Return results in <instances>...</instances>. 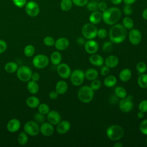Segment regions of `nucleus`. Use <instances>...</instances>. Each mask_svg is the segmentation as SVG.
<instances>
[{
  "instance_id": "10",
  "label": "nucleus",
  "mask_w": 147,
  "mask_h": 147,
  "mask_svg": "<svg viewBox=\"0 0 147 147\" xmlns=\"http://www.w3.org/2000/svg\"><path fill=\"white\" fill-rule=\"evenodd\" d=\"M120 110L124 113H129L132 110L133 108V96L128 95L122 99L119 103Z\"/></svg>"
},
{
  "instance_id": "33",
  "label": "nucleus",
  "mask_w": 147,
  "mask_h": 147,
  "mask_svg": "<svg viewBox=\"0 0 147 147\" xmlns=\"http://www.w3.org/2000/svg\"><path fill=\"white\" fill-rule=\"evenodd\" d=\"M137 83L138 86L142 88H147V74H141L138 78Z\"/></svg>"
},
{
  "instance_id": "51",
  "label": "nucleus",
  "mask_w": 147,
  "mask_h": 147,
  "mask_svg": "<svg viewBox=\"0 0 147 147\" xmlns=\"http://www.w3.org/2000/svg\"><path fill=\"white\" fill-rule=\"evenodd\" d=\"M110 72V68L107 67L106 65L102 67L100 69V74L102 76H107Z\"/></svg>"
},
{
  "instance_id": "39",
  "label": "nucleus",
  "mask_w": 147,
  "mask_h": 147,
  "mask_svg": "<svg viewBox=\"0 0 147 147\" xmlns=\"http://www.w3.org/2000/svg\"><path fill=\"white\" fill-rule=\"evenodd\" d=\"M136 69L139 74H144L147 69L146 64L143 61L138 62L136 65Z\"/></svg>"
},
{
  "instance_id": "46",
  "label": "nucleus",
  "mask_w": 147,
  "mask_h": 147,
  "mask_svg": "<svg viewBox=\"0 0 147 147\" xmlns=\"http://www.w3.org/2000/svg\"><path fill=\"white\" fill-rule=\"evenodd\" d=\"M14 5L19 8L25 6L27 3V0H12Z\"/></svg>"
},
{
  "instance_id": "15",
  "label": "nucleus",
  "mask_w": 147,
  "mask_h": 147,
  "mask_svg": "<svg viewBox=\"0 0 147 147\" xmlns=\"http://www.w3.org/2000/svg\"><path fill=\"white\" fill-rule=\"evenodd\" d=\"M47 118L50 123L53 125H57L61 119L60 114L55 110H51L47 114Z\"/></svg>"
},
{
  "instance_id": "57",
  "label": "nucleus",
  "mask_w": 147,
  "mask_h": 147,
  "mask_svg": "<svg viewBox=\"0 0 147 147\" xmlns=\"http://www.w3.org/2000/svg\"><path fill=\"white\" fill-rule=\"evenodd\" d=\"M77 42L79 44V45H84L85 44V40L84 38L83 37H79L77 39Z\"/></svg>"
},
{
  "instance_id": "7",
  "label": "nucleus",
  "mask_w": 147,
  "mask_h": 147,
  "mask_svg": "<svg viewBox=\"0 0 147 147\" xmlns=\"http://www.w3.org/2000/svg\"><path fill=\"white\" fill-rule=\"evenodd\" d=\"M24 131L29 136H36L40 132V126L38 123L34 121H29L24 126Z\"/></svg>"
},
{
  "instance_id": "37",
  "label": "nucleus",
  "mask_w": 147,
  "mask_h": 147,
  "mask_svg": "<svg viewBox=\"0 0 147 147\" xmlns=\"http://www.w3.org/2000/svg\"><path fill=\"white\" fill-rule=\"evenodd\" d=\"M87 9L90 11H95L98 9V3L95 0H91L87 2Z\"/></svg>"
},
{
  "instance_id": "60",
  "label": "nucleus",
  "mask_w": 147,
  "mask_h": 147,
  "mask_svg": "<svg viewBox=\"0 0 147 147\" xmlns=\"http://www.w3.org/2000/svg\"><path fill=\"white\" fill-rule=\"evenodd\" d=\"M111 2L114 5H119L122 2V0H110Z\"/></svg>"
},
{
  "instance_id": "5",
  "label": "nucleus",
  "mask_w": 147,
  "mask_h": 147,
  "mask_svg": "<svg viewBox=\"0 0 147 147\" xmlns=\"http://www.w3.org/2000/svg\"><path fill=\"white\" fill-rule=\"evenodd\" d=\"M98 29L94 24L87 23L84 24L82 29L83 37L88 40H92L97 36Z\"/></svg>"
},
{
  "instance_id": "18",
  "label": "nucleus",
  "mask_w": 147,
  "mask_h": 147,
  "mask_svg": "<svg viewBox=\"0 0 147 147\" xmlns=\"http://www.w3.org/2000/svg\"><path fill=\"white\" fill-rule=\"evenodd\" d=\"M71 126V123L69 121L66 120L61 121L56 125V131L60 134H64L69 130Z\"/></svg>"
},
{
  "instance_id": "31",
  "label": "nucleus",
  "mask_w": 147,
  "mask_h": 147,
  "mask_svg": "<svg viewBox=\"0 0 147 147\" xmlns=\"http://www.w3.org/2000/svg\"><path fill=\"white\" fill-rule=\"evenodd\" d=\"M72 5L73 2L72 0H61L60 6L63 11H67L71 9L72 7Z\"/></svg>"
},
{
  "instance_id": "27",
  "label": "nucleus",
  "mask_w": 147,
  "mask_h": 147,
  "mask_svg": "<svg viewBox=\"0 0 147 147\" xmlns=\"http://www.w3.org/2000/svg\"><path fill=\"white\" fill-rule=\"evenodd\" d=\"M27 90L32 94H36L39 91V86L37 82L30 80L27 84Z\"/></svg>"
},
{
  "instance_id": "45",
  "label": "nucleus",
  "mask_w": 147,
  "mask_h": 147,
  "mask_svg": "<svg viewBox=\"0 0 147 147\" xmlns=\"http://www.w3.org/2000/svg\"><path fill=\"white\" fill-rule=\"evenodd\" d=\"M139 111H142L144 113L147 112V100L145 99L142 100L138 105Z\"/></svg>"
},
{
  "instance_id": "54",
  "label": "nucleus",
  "mask_w": 147,
  "mask_h": 147,
  "mask_svg": "<svg viewBox=\"0 0 147 147\" xmlns=\"http://www.w3.org/2000/svg\"><path fill=\"white\" fill-rule=\"evenodd\" d=\"M40 76L38 72L32 73V76H31L32 80H33L35 82H37L40 79Z\"/></svg>"
},
{
  "instance_id": "56",
  "label": "nucleus",
  "mask_w": 147,
  "mask_h": 147,
  "mask_svg": "<svg viewBox=\"0 0 147 147\" xmlns=\"http://www.w3.org/2000/svg\"><path fill=\"white\" fill-rule=\"evenodd\" d=\"M123 2L125 4V5H132L133 4L134 2H136V0H122Z\"/></svg>"
},
{
  "instance_id": "16",
  "label": "nucleus",
  "mask_w": 147,
  "mask_h": 147,
  "mask_svg": "<svg viewBox=\"0 0 147 147\" xmlns=\"http://www.w3.org/2000/svg\"><path fill=\"white\" fill-rule=\"evenodd\" d=\"M84 48L88 53L92 55L98 51L99 45L98 42L93 39L88 40L84 44Z\"/></svg>"
},
{
  "instance_id": "24",
  "label": "nucleus",
  "mask_w": 147,
  "mask_h": 147,
  "mask_svg": "<svg viewBox=\"0 0 147 147\" xmlns=\"http://www.w3.org/2000/svg\"><path fill=\"white\" fill-rule=\"evenodd\" d=\"M40 103V99L36 96H30L26 100V105L32 109L38 107Z\"/></svg>"
},
{
  "instance_id": "34",
  "label": "nucleus",
  "mask_w": 147,
  "mask_h": 147,
  "mask_svg": "<svg viewBox=\"0 0 147 147\" xmlns=\"http://www.w3.org/2000/svg\"><path fill=\"white\" fill-rule=\"evenodd\" d=\"M17 141L21 145H25L28 141V134L25 131L21 132L17 138Z\"/></svg>"
},
{
  "instance_id": "36",
  "label": "nucleus",
  "mask_w": 147,
  "mask_h": 147,
  "mask_svg": "<svg viewBox=\"0 0 147 147\" xmlns=\"http://www.w3.org/2000/svg\"><path fill=\"white\" fill-rule=\"evenodd\" d=\"M35 52V48L33 45L29 44L25 46L24 49V53L26 57H32L34 55Z\"/></svg>"
},
{
  "instance_id": "9",
  "label": "nucleus",
  "mask_w": 147,
  "mask_h": 147,
  "mask_svg": "<svg viewBox=\"0 0 147 147\" xmlns=\"http://www.w3.org/2000/svg\"><path fill=\"white\" fill-rule=\"evenodd\" d=\"M49 61V59L45 55L38 54L33 58L32 64L34 67L38 69H42L48 65Z\"/></svg>"
},
{
  "instance_id": "25",
  "label": "nucleus",
  "mask_w": 147,
  "mask_h": 147,
  "mask_svg": "<svg viewBox=\"0 0 147 147\" xmlns=\"http://www.w3.org/2000/svg\"><path fill=\"white\" fill-rule=\"evenodd\" d=\"M85 78L90 81L96 79L98 76V72L97 70L94 68H90L87 69L84 73Z\"/></svg>"
},
{
  "instance_id": "61",
  "label": "nucleus",
  "mask_w": 147,
  "mask_h": 147,
  "mask_svg": "<svg viewBox=\"0 0 147 147\" xmlns=\"http://www.w3.org/2000/svg\"><path fill=\"white\" fill-rule=\"evenodd\" d=\"M123 145L121 142H117L113 145L114 147H123Z\"/></svg>"
},
{
  "instance_id": "21",
  "label": "nucleus",
  "mask_w": 147,
  "mask_h": 147,
  "mask_svg": "<svg viewBox=\"0 0 147 147\" xmlns=\"http://www.w3.org/2000/svg\"><path fill=\"white\" fill-rule=\"evenodd\" d=\"M68 90V84L64 80H60L57 82L55 86V90L59 95L64 94Z\"/></svg>"
},
{
  "instance_id": "41",
  "label": "nucleus",
  "mask_w": 147,
  "mask_h": 147,
  "mask_svg": "<svg viewBox=\"0 0 147 147\" xmlns=\"http://www.w3.org/2000/svg\"><path fill=\"white\" fill-rule=\"evenodd\" d=\"M101 86H102L101 82L99 80L96 79L92 80L90 84V87L94 91L99 90L101 87Z\"/></svg>"
},
{
  "instance_id": "43",
  "label": "nucleus",
  "mask_w": 147,
  "mask_h": 147,
  "mask_svg": "<svg viewBox=\"0 0 147 147\" xmlns=\"http://www.w3.org/2000/svg\"><path fill=\"white\" fill-rule=\"evenodd\" d=\"M113 49V43L111 41H106L102 45V50L105 52H110Z\"/></svg>"
},
{
  "instance_id": "28",
  "label": "nucleus",
  "mask_w": 147,
  "mask_h": 147,
  "mask_svg": "<svg viewBox=\"0 0 147 147\" xmlns=\"http://www.w3.org/2000/svg\"><path fill=\"white\" fill-rule=\"evenodd\" d=\"M51 61L52 64L57 65L61 63L62 60V56L61 53L58 51H55L52 53L50 57Z\"/></svg>"
},
{
  "instance_id": "40",
  "label": "nucleus",
  "mask_w": 147,
  "mask_h": 147,
  "mask_svg": "<svg viewBox=\"0 0 147 147\" xmlns=\"http://www.w3.org/2000/svg\"><path fill=\"white\" fill-rule=\"evenodd\" d=\"M43 42H44V45L47 47H52V46L54 45L55 40L52 37L48 36H46L44 37V38L43 40Z\"/></svg>"
},
{
  "instance_id": "30",
  "label": "nucleus",
  "mask_w": 147,
  "mask_h": 147,
  "mask_svg": "<svg viewBox=\"0 0 147 147\" xmlns=\"http://www.w3.org/2000/svg\"><path fill=\"white\" fill-rule=\"evenodd\" d=\"M117 83V78L113 75H108L104 80V84L106 87H114Z\"/></svg>"
},
{
  "instance_id": "29",
  "label": "nucleus",
  "mask_w": 147,
  "mask_h": 147,
  "mask_svg": "<svg viewBox=\"0 0 147 147\" xmlns=\"http://www.w3.org/2000/svg\"><path fill=\"white\" fill-rule=\"evenodd\" d=\"M18 65L14 61L7 62L4 67L5 71L9 74H13L17 71L18 69Z\"/></svg>"
},
{
  "instance_id": "17",
  "label": "nucleus",
  "mask_w": 147,
  "mask_h": 147,
  "mask_svg": "<svg viewBox=\"0 0 147 147\" xmlns=\"http://www.w3.org/2000/svg\"><path fill=\"white\" fill-rule=\"evenodd\" d=\"M20 127V121L17 118H12L10 119L6 125L7 130L10 133H15L17 131Z\"/></svg>"
},
{
  "instance_id": "6",
  "label": "nucleus",
  "mask_w": 147,
  "mask_h": 147,
  "mask_svg": "<svg viewBox=\"0 0 147 147\" xmlns=\"http://www.w3.org/2000/svg\"><path fill=\"white\" fill-rule=\"evenodd\" d=\"M17 76L22 82H26L31 79L32 74V69L26 65L21 66L17 70Z\"/></svg>"
},
{
  "instance_id": "26",
  "label": "nucleus",
  "mask_w": 147,
  "mask_h": 147,
  "mask_svg": "<svg viewBox=\"0 0 147 147\" xmlns=\"http://www.w3.org/2000/svg\"><path fill=\"white\" fill-rule=\"evenodd\" d=\"M131 77V72L129 68H124L121 71L119 74V79L122 82H127Z\"/></svg>"
},
{
  "instance_id": "11",
  "label": "nucleus",
  "mask_w": 147,
  "mask_h": 147,
  "mask_svg": "<svg viewBox=\"0 0 147 147\" xmlns=\"http://www.w3.org/2000/svg\"><path fill=\"white\" fill-rule=\"evenodd\" d=\"M25 11L29 16L35 17L40 13V7L36 2L30 1L25 5Z\"/></svg>"
},
{
  "instance_id": "49",
  "label": "nucleus",
  "mask_w": 147,
  "mask_h": 147,
  "mask_svg": "<svg viewBox=\"0 0 147 147\" xmlns=\"http://www.w3.org/2000/svg\"><path fill=\"white\" fill-rule=\"evenodd\" d=\"M73 3L79 7H82L85 6L87 2H88V0H72Z\"/></svg>"
},
{
  "instance_id": "38",
  "label": "nucleus",
  "mask_w": 147,
  "mask_h": 147,
  "mask_svg": "<svg viewBox=\"0 0 147 147\" xmlns=\"http://www.w3.org/2000/svg\"><path fill=\"white\" fill-rule=\"evenodd\" d=\"M38 111L39 113L44 114L47 115L50 111V109L49 106L44 103H40V105L38 106Z\"/></svg>"
},
{
  "instance_id": "12",
  "label": "nucleus",
  "mask_w": 147,
  "mask_h": 147,
  "mask_svg": "<svg viewBox=\"0 0 147 147\" xmlns=\"http://www.w3.org/2000/svg\"><path fill=\"white\" fill-rule=\"evenodd\" d=\"M57 72L60 77L64 79L69 78L71 74V68L66 63H60L57 65Z\"/></svg>"
},
{
  "instance_id": "58",
  "label": "nucleus",
  "mask_w": 147,
  "mask_h": 147,
  "mask_svg": "<svg viewBox=\"0 0 147 147\" xmlns=\"http://www.w3.org/2000/svg\"><path fill=\"white\" fill-rule=\"evenodd\" d=\"M142 18H143L144 20H147V8L143 10L142 13Z\"/></svg>"
},
{
  "instance_id": "8",
  "label": "nucleus",
  "mask_w": 147,
  "mask_h": 147,
  "mask_svg": "<svg viewBox=\"0 0 147 147\" xmlns=\"http://www.w3.org/2000/svg\"><path fill=\"white\" fill-rule=\"evenodd\" d=\"M69 78L73 85L75 86H80L84 80V72L79 69H75L71 72Z\"/></svg>"
},
{
  "instance_id": "55",
  "label": "nucleus",
  "mask_w": 147,
  "mask_h": 147,
  "mask_svg": "<svg viewBox=\"0 0 147 147\" xmlns=\"http://www.w3.org/2000/svg\"><path fill=\"white\" fill-rule=\"evenodd\" d=\"M117 101H118V97L115 95H113L110 98V102L112 104L116 103Z\"/></svg>"
},
{
  "instance_id": "53",
  "label": "nucleus",
  "mask_w": 147,
  "mask_h": 147,
  "mask_svg": "<svg viewBox=\"0 0 147 147\" xmlns=\"http://www.w3.org/2000/svg\"><path fill=\"white\" fill-rule=\"evenodd\" d=\"M59 96V94L56 90H53L51 91L49 94V97L51 99H56Z\"/></svg>"
},
{
  "instance_id": "48",
  "label": "nucleus",
  "mask_w": 147,
  "mask_h": 147,
  "mask_svg": "<svg viewBox=\"0 0 147 147\" xmlns=\"http://www.w3.org/2000/svg\"><path fill=\"white\" fill-rule=\"evenodd\" d=\"M123 11L126 16H130L133 13V9L130 5H125L123 8Z\"/></svg>"
},
{
  "instance_id": "44",
  "label": "nucleus",
  "mask_w": 147,
  "mask_h": 147,
  "mask_svg": "<svg viewBox=\"0 0 147 147\" xmlns=\"http://www.w3.org/2000/svg\"><path fill=\"white\" fill-rule=\"evenodd\" d=\"M139 129L141 133L147 136V119L143 120L141 122Z\"/></svg>"
},
{
  "instance_id": "32",
  "label": "nucleus",
  "mask_w": 147,
  "mask_h": 147,
  "mask_svg": "<svg viewBox=\"0 0 147 147\" xmlns=\"http://www.w3.org/2000/svg\"><path fill=\"white\" fill-rule=\"evenodd\" d=\"M114 93L118 98L121 99H123L127 96L126 90L122 86L117 87L114 90Z\"/></svg>"
},
{
  "instance_id": "50",
  "label": "nucleus",
  "mask_w": 147,
  "mask_h": 147,
  "mask_svg": "<svg viewBox=\"0 0 147 147\" xmlns=\"http://www.w3.org/2000/svg\"><path fill=\"white\" fill-rule=\"evenodd\" d=\"M7 47V45L6 42L3 40L0 39V54L3 53L6 51Z\"/></svg>"
},
{
  "instance_id": "22",
  "label": "nucleus",
  "mask_w": 147,
  "mask_h": 147,
  "mask_svg": "<svg viewBox=\"0 0 147 147\" xmlns=\"http://www.w3.org/2000/svg\"><path fill=\"white\" fill-rule=\"evenodd\" d=\"M119 63L118 58L115 55H110L105 59V64L110 68H114Z\"/></svg>"
},
{
  "instance_id": "13",
  "label": "nucleus",
  "mask_w": 147,
  "mask_h": 147,
  "mask_svg": "<svg viewBox=\"0 0 147 147\" xmlns=\"http://www.w3.org/2000/svg\"><path fill=\"white\" fill-rule=\"evenodd\" d=\"M142 35L140 31L137 29H130L129 33V40L133 45H138L141 41Z\"/></svg>"
},
{
  "instance_id": "19",
  "label": "nucleus",
  "mask_w": 147,
  "mask_h": 147,
  "mask_svg": "<svg viewBox=\"0 0 147 147\" xmlns=\"http://www.w3.org/2000/svg\"><path fill=\"white\" fill-rule=\"evenodd\" d=\"M69 44V40L65 37H60L56 40L55 42V47L59 51H64L66 49Z\"/></svg>"
},
{
  "instance_id": "42",
  "label": "nucleus",
  "mask_w": 147,
  "mask_h": 147,
  "mask_svg": "<svg viewBox=\"0 0 147 147\" xmlns=\"http://www.w3.org/2000/svg\"><path fill=\"white\" fill-rule=\"evenodd\" d=\"M45 115L40 113H37L34 115V121H36L38 123H42L45 121Z\"/></svg>"
},
{
  "instance_id": "23",
  "label": "nucleus",
  "mask_w": 147,
  "mask_h": 147,
  "mask_svg": "<svg viewBox=\"0 0 147 147\" xmlns=\"http://www.w3.org/2000/svg\"><path fill=\"white\" fill-rule=\"evenodd\" d=\"M102 20V13L98 10L92 11L89 17L90 23L94 25L98 24Z\"/></svg>"
},
{
  "instance_id": "20",
  "label": "nucleus",
  "mask_w": 147,
  "mask_h": 147,
  "mask_svg": "<svg viewBox=\"0 0 147 147\" xmlns=\"http://www.w3.org/2000/svg\"><path fill=\"white\" fill-rule=\"evenodd\" d=\"M89 61L93 65L100 67L103 64L104 60L102 56L99 54H92L89 57Z\"/></svg>"
},
{
  "instance_id": "59",
  "label": "nucleus",
  "mask_w": 147,
  "mask_h": 147,
  "mask_svg": "<svg viewBox=\"0 0 147 147\" xmlns=\"http://www.w3.org/2000/svg\"><path fill=\"white\" fill-rule=\"evenodd\" d=\"M137 117L139 118V119H142V118H144V113L142 112V111H139L138 113H137Z\"/></svg>"
},
{
  "instance_id": "4",
  "label": "nucleus",
  "mask_w": 147,
  "mask_h": 147,
  "mask_svg": "<svg viewBox=\"0 0 147 147\" xmlns=\"http://www.w3.org/2000/svg\"><path fill=\"white\" fill-rule=\"evenodd\" d=\"M106 133L109 139L112 141H118L123 136L124 130L121 126L113 125L107 129Z\"/></svg>"
},
{
  "instance_id": "35",
  "label": "nucleus",
  "mask_w": 147,
  "mask_h": 147,
  "mask_svg": "<svg viewBox=\"0 0 147 147\" xmlns=\"http://www.w3.org/2000/svg\"><path fill=\"white\" fill-rule=\"evenodd\" d=\"M122 25L126 29H131L134 26L133 21L129 17H125L122 20Z\"/></svg>"
},
{
  "instance_id": "62",
  "label": "nucleus",
  "mask_w": 147,
  "mask_h": 147,
  "mask_svg": "<svg viewBox=\"0 0 147 147\" xmlns=\"http://www.w3.org/2000/svg\"><path fill=\"white\" fill-rule=\"evenodd\" d=\"M146 144H147V137H146Z\"/></svg>"
},
{
  "instance_id": "52",
  "label": "nucleus",
  "mask_w": 147,
  "mask_h": 147,
  "mask_svg": "<svg viewBox=\"0 0 147 147\" xmlns=\"http://www.w3.org/2000/svg\"><path fill=\"white\" fill-rule=\"evenodd\" d=\"M98 9L100 11L103 12L107 9V4L105 2H100L98 3Z\"/></svg>"
},
{
  "instance_id": "1",
  "label": "nucleus",
  "mask_w": 147,
  "mask_h": 147,
  "mask_svg": "<svg viewBox=\"0 0 147 147\" xmlns=\"http://www.w3.org/2000/svg\"><path fill=\"white\" fill-rule=\"evenodd\" d=\"M127 36L126 29L121 24H114L109 31L110 41L115 44H120L126 38Z\"/></svg>"
},
{
  "instance_id": "2",
  "label": "nucleus",
  "mask_w": 147,
  "mask_h": 147,
  "mask_svg": "<svg viewBox=\"0 0 147 147\" xmlns=\"http://www.w3.org/2000/svg\"><path fill=\"white\" fill-rule=\"evenodd\" d=\"M121 17V10L116 7L107 8L102 13V20L105 24L109 25L115 24Z\"/></svg>"
},
{
  "instance_id": "3",
  "label": "nucleus",
  "mask_w": 147,
  "mask_h": 147,
  "mask_svg": "<svg viewBox=\"0 0 147 147\" xmlns=\"http://www.w3.org/2000/svg\"><path fill=\"white\" fill-rule=\"evenodd\" d=\"M94 92L89 86H83L81 87L78 92L79 99L83 103H87L90 102L94 97Z\"/></svg>"
},
{
  "instance_id": "14",
  "label": "nucleus",
  "mask_w": 147,
  "mask_h": 147,
  "mask_svg": "<svg viewBox=\"0 0 147 147\" xmlns=\"http://www.w3.org/2000/svg\"><path fill=\"white\" fill-rule=\"evenodd\" d=\"M55 131L53 125L49 122H43L40 126V132L44 136H52Z\"/></svg>"
},
{
  "instance_id": "47",
  "label": "nucleus",
  "mask_w": 147,
  "mask_h": 147,
  "mask_svg": "<svg viewBox=\"0 0 147 147\" xmlns=\"http://www.w3.org/2000/svg\"><path fill=\"white\" fill-rule=\"evenodd\" d=\"M97 36L100 38H105L107 36V31L103 28H101L99 30H98L97 32Z\"/></svg>"
}]
</instances>
